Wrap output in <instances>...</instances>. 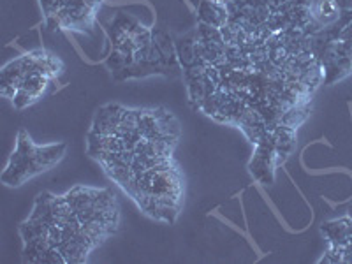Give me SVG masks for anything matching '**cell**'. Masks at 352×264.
Returning a JSON list of instances; mask_svg holds the SVG:
<instances>
[{"label": "cell", "mask_w": 352, "mask_h": 264, "mask_svg": "<svg viewBox=\"0 0 352 264\" xmlns=\"http://www.w3.org/2000/svg\"><path fill=\"white\" fill-rule=\"evenodd\" d=\"M322 234L329 245L345 247L352 240V217H342V219L328 220L320 228Z\"/></svg>", "instance_id": "9"}, {"label": "cell", "mask_w": 352, "mask_h": 264, "mask_svg": "<svg viewBox=\"0 0 352 264\" xmlns=\"http://www.w3.org/2000/svg\"><path fill=\"white\" fill-rule=\"evenodd\" d=\"M273 141H275V153H276V164H284L289 159L294 148H296V129L287 127V125H275L272 129Z\"/></svg>", "instance_id": "8"}, {"label": "cell", "mask_w": 352, "mask_h": 264, "mask_svg": "<svg viewBox=\"0 0 352 264\" xmlns=\"http://www.w3.org/2000/svg\"><path fill=\"white\" fill-rule=\"evenodd\" d=\"M25 58L30 67V74H41L50 80H55L64 71V62L46 50H34L30 53H25Z\"/></svg>", "instance_id": "5"}, {"label": "cell", "mask_w": 352, "mask_h": 264, "mask_svg": "<svg viewBox=\"0 0 352 264\" xmlns=\"http://www.w3.org/2000/svg\"><path fill=\"white\" fill-rule=\"evenodd\" d=\"M85 2H87V4H90L92 8H96V9H99L100 6L104 4V0H85Z\"/></svg>", "instance_id": "17"}, {"label": "cell", "mask_w": 352, "mask_h": 264, "mask_svg": "<svg viewBox=\"0 0 352 264\" xmlns=\"http://www.w3.org/2000/svg\"><path fill=\"white\" fill-rule=\"evenodd\" d=\"M308 115H310V108H308V104H294L280 116V122H278V124L287 125V127H292V129H298L305 120H307Z\"/></svg>", "instance_id": "13"}, {"label": "cell", "mask_w": 352, "mask_h": 264, "mask_svg": "<svg viewBox=\"0 0 352 264\" xmlns=\"http://www.w3.org/2000/svg\"><path fill=\"white\" fill-rule=\"evenodd\" d=\"M291 2H303V0H291Z\"/></svg>", "instance_id": "19"}, {"label": "cell", "mask_w": 352, "mask_h": 264, "mask_svg": "<svg viewBox=\"0 0 352 264\" xmlns=\"http://www.w3.org/2000/svg\"><path fill=\"white\" fill-rule=\"evenodd\" d=\"M50 81H52L50 78L41 76V74H28L27 80L20 87V90L11 99L12 106L16 109H25L28 106H32L34 102H37L46 94Z\"/></svg>", "instance_id": "4"}, {"label": "cell", "mask_w": 352, "mask_h": 264, "mask_svg": "<svg viewBox=\"0 0 352 264\" xmlns=\"http://www.w3.org/2000/svg\"><path fill=\"white\" fill-rule=\"evenodd\" d=\"M276 153H275V141H273L272 129H270L256 144V153L250 160V173L261 184H273L275 180Z\"/></svg>", "instance_id": "2"}, {"label": "cell", "mask_w": 352, "mask_h": 264, "mask_svg": "<svg viewBox=\"0 0 352 264\" xmlns=\"http://www.w3.org/2000/svg\"><path fill=\"white\" fill-rule=\"evenodd\" d=\"M175 46H176V58H178V62H180L185 69L199 64V58H197L196 55V36L184 37V39L178 41Z\"/></svg>", "instance_id": "11"}, {"label": "cell", "mask_w": 352, "mask_h": 264, "mask_svg": "<svg viewBox=\"0 0 352 264\" xmlns=\"http://www.w3.org/2000/svg\"><path fill=\"white\" fill-rule=\"evenodd\" d=\"M351 217H352V212H351Z\"/></svg>", "instance_id": "20"}, {"label": "cell", "mask_w": 352, "mask_h": 264, "mask_svg": "<svg viewBox=\"0 0 352 264\" xmlns=\"http://www.w3.org/2000/svg\"><path fill=\"white\" fill-rule=\"evenodd\" d=\"M39 6L43 9L44 16H53L56 11H60L65 6V0H39Z\"/></svg>", "instance_id": "16"}, {"label": "cell", "mask_w": 352, "mask_h": 264, "mask_svg": "<svg viewBox=\"0 0 352 264\" xmlns=\"http://www.w3.org/2000/svg\"><path fill=\"white\" fill-rule=\"evenodd\" d=\"M46 27L50 30H76L74 27V20H72L71 12L67 8H62L60 11H56L53 16L46 18Z\"/></svg>", "instance_id": "14"}, {"label": "cell", "mask_w": 352, "mask_h": 264, "mask_svg": "<svg viewBox=\"0 0 352 264\" xmlns=\"http://www.w3.org/2000/svg\"><path fill=\"white\" fill-rule=\"evenodd\" d=\"M28 74H30V67H28L25 55L4 65V69L0 72V92H2V96L12 99L23 85V81L27 80Z\"/></svg>", "instance_id": "3"}, {"label": "cell", "mask_w": 352, "mask_h": 264, "mask_svg": "<svg viewBox=\"0 0 352 264\" xmlns=\"http://www.w3.org/2000/svg\"><path fill=\"white\" fill-rule=\"evenodd\" d=\"M140 118L141 109H124L122 115L120 127H118V136H125V134H134L140 132Z\"/></svg>", "instance_id": "15"}, {"label": "cell", "mask_w": 352, "mask_h": 264, "mask_svg": "<svg viewBox=\"0 0 352 264\" xmlns=\"http://www.w3.org/2000/svg\"><path fill=\"white\" fill-rule=\"evenodd\" d=\"M65 143H53L37 146L27 132L21 131L18 134L16 150L12 152L4 173H2V182L9 187H20L25 182L48 171L50 168L60 162L65 155Z\"/></svg>", "instance_id": "1"}, {"label": "cell", "mask_w": 352, "mask_h": 264, "mask_svg": "<svg viewBox=\"0 0 352 264\" xmlns=\"http://www.w3.org/2000/svg\"><path fill=\"white\" fill-rule=\"evenodd\" d=\"M217 2H222V4H229L231 0H217Z\"/></svg>", "instance_id": "18"}, {"label": "cell", "mask_w": 352, "mask_h": 264, "mask_svg": "<svg viewBox=\"0 0 352 264\" xmlns=\"http://www.w3.org/2000/svg\"><path fill=\"white\" fill-rule=\"evenodd\" d=\"M122 150H125V144L118 134H96V132L88 134V153L99 162Z\"/></svg>", "instance_id": "6"}, {"label": "cell", "mask_w": 352, "mask_h": 264, "mask_svg": "<svg viewBox=\"0 0 352 264\" xmlns=\"http://www.w3.org/2000/svg\"><path fill=\"white\" fill-rule=\"evenodd\" d=\"M124 109V106L118 104H108L104 108H100L97 111L96 118H94L92 131L90 132H96V134H118Z\"/></svg>", "instance_id": "7"}, {"label": "cell", "mask_w": 352, "mask_h": 264, "mask_svg": "<svg viewBox=\"0 0 352 264\" xmlns=\"http://www.w3.org/2000/svg\"><path fill=\"white\" fill-rule=\"evenodd\" d=\"M312 16L322 27L333 23V21L340 18V14H338V4H336L335 0H317V2L312 4Z\"/></svg>", "instance_id": "12"}, {"label": "cell", "mask_w": 352, "mask_h": 264, "mask_svg": "<svg viewBox=\"0 0 352 264\" xmlns=\"http://www.w3.org/2000/svg\"><path fill=\"white\" fill-rule=\"evenodd\" d=\"M197 18H199V23L222 28L229 21V8L228 4H222L217 0H203L197 11Z\"/></svg>", "instance_id": "10"}]
</instances>
